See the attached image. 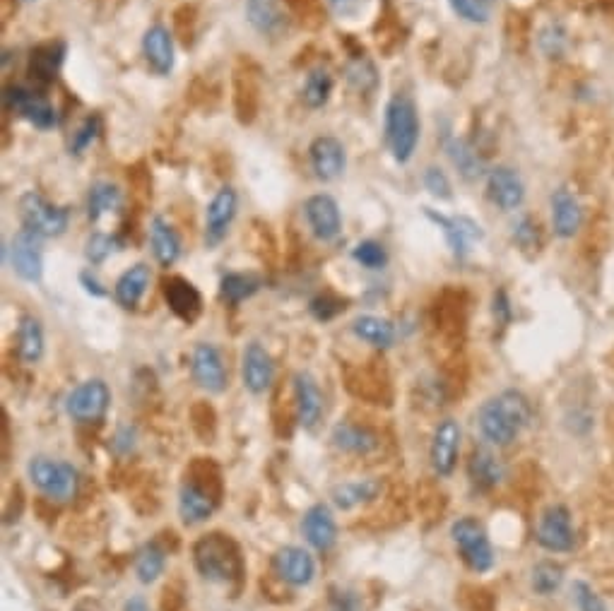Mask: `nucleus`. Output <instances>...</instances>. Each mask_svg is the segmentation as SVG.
<instances>
[{"mask_svg":"<svg viewBox=\"0 0 614 611\" xmlns=\"http://www.w3.org/2000/svg\"><path fill=\"white\" fill-rule=\"evenodd\" d=\"M506 477V467L497 453L489 448H477L470 458V479L477 489H497L501 479Z\"/></svg>","mask_w":614,"mask_h":611,"instance_id":"obj_29","label":"nucleus"},{"mask_svg":"<svg viewBox=\"0 0 614 611\" xmlns=\"http://www.w3.org/2000/svg\"><path fill=\"white\" fill-rule=\"evenodd\" d=\"M571 592H574V602L578 611H607L605 599H602L598 592L593 590V585H588L586 580H576Z\"/></svg>","mask_w":614,"mask_h":611,"instance_id":"obj_44","label":"nucleus"},{"mask_svg":"<svg viewBox=\"0 0 614 611\" xmlns=\"http://www.w3.org/2000/svg\"><path fill=\"white\" fill-rule=\"evenodd\" d=\"M39 241L41 236L22 229L20 234H15L13 246H10V260H13L15 272L32 284L41 282V275H44V255H41Z\"/></svg>","mask_w":614,"mask_h":611,"instance_id":"obj_14","label":"nucleus"},{"mask_svg":"<svg viewBox=\"0 0 614 611\" xmlns=\"http://www.w3.org/2000/svg\"><path fill=\"white\" fill-rule=\"evenodd\" d=\"M352 332L359 340L374 344L379 349H388L395 342V328L386 318L379 316H359L352 323Z\"/></svg>","mask_w":614,"mask_h":611,"instance_id":"obj_34","label":"nucleus"},{"mask_svg":"<svg viewBox=\"0 0 614 611\" xmlns=\"http://www.w3.org/2000/svg\"><path fill=\"white\" fill-rule=\"evenodd\" d=\"M304 215L318 241H333L340 236L342 215L333 195H311L304 205Z\"/></svg>","mask_w":614,"mask_h":611,"instance_id":"obj_12","label":"nucleus"},{"mask_svg":"<svg viewBox=\"0 0 614 611\" xmlns=\"http://www.w3.org/2000/svg\"><path fill=\"white\" fill-rule=\"evenodd\" d=\"M309 157L316 179L335 181L345 174L347 166L345 147H342V142L338 138H333V135H321V138L311 142Z\"/></svg>","mask_w":614,"mask_h":611,"instance_id":"obj_16","label":"nucleus"},{"mask_svg":"<svg viewBox=\"0 0 614 611\" xmlns=\"http://www.w3.org/2000/svg\"><path fill=\"white\" fill-rule=\"evenodd\" d=\"M123 611H150V607H147L143 597H131L126 602V607H123Z\"/></svg>","mask_w":614,"mask_h":611,"instance_id":"obj_52","label":"nucleus"},{"mask_svg":"<svg viewBox=\"0 0 614 611\" xmlns=\"http://www.w3.org/2000/svg\"><path fill=\"white\" fill-rule=\"evenodd\" d=\"M193 561H196L198 573L212 583H232L239 580L244 573V561H241L239 544L232 537L212 532V535L200 537L193 547Z\"/></svg>","mask_w":614,"mask_h":611,"instance_id":"obj_3","label":"nucleus"},{"mask_svg":"<svg viewBox=\"0 0 614 611\" xmlns=\"http://www.w3.org/2000/svg\"><path fill=\"white\" fill-rule=\"evenodd\" d=\"M564 583V568L557 561H540L535 563L533 573H530V585L533 592L540 597H549L559 590Z\"/></svg>","mask_w":614,"mask_h":611,"instance_id":"obj_37","label":"nucleus"},{"mask_svg":"<svg viewBox=\"0 0 614 611\" xmlns=\"http://www.w3.org/2000/svg\"><path fill=\"white\" fill-rule=\"evenodd\" d=\"M330 441L342 453L357 455V458H366L379 448V436L362 424H352V421H340L333 429Z\"/></svg>","mask_w":614,"mask_h":611,"instance_id":"obj_26","label":"nucleus"},{"mask_svg":"<svg viewBox=\"0 0 614 611\" xmlns=\"http://www.w3.org/2000/svg\"><path fill=\"white\" fill-rule=\"evenodd\" d=\"M301 530H304L306 542L316 551H330L338 542V522H335L330 508L323 506V503H316V506L306 510Z\"/></svg>","mask_w":614,"mask_h":611,"instance_id":"obj_22","label":"nucleus"},{"mask_svg":"<svg viewBox=\"0 0 614 611\" xmlns=\"http://www.w3.org/2000/svg\"><path fill=\"white\" fill-rule=\"evenodd\" d=\"M162 292L174 316H179L183 323H193L203 311V296L183 277H167L162 282Z\"/></svg>","mask_w":614,"mask_h":611,"instance_id":"obj_21","label":"nucleus"},{"mask_svg":"<svg viewBox=\"0 0 614 611\" xmlns=\"http://www.w3.org/2000/svg\"><path fill=\"white\" fill-rule=\"evenodd\" d=\"M419 116L417 106L405 94L393 97L386 106V145L398 164H407L417 150Z\"/></svg>","mask_w":614,"mask_h":611,"instance_id":"obj_4","label":"nucleus"},{"mask_svg":"<svg viewBox=\"0 0 614 611\" xmlns=\"http://www.w3.org/2000/svg\"><path fill=\"white\" fill-rule=\"evenodd\" d=\"M275 571L285 583L294 587H304L309 585L316 575L314 556L301 547H285L277 551Z\"/></svg>","mask_w":614,"mask_h":611,"instance_id":"obj_24","label":"nucleus"},{"mask_svg":"<svg viewBox=\"0 0 614 611\" xmlns=\"http://www.w3.org/2000/svg\"><path fill=\"white\" fill-rule=\"evenodd\" d=\"M5 106L39 130H51L58 126V114L49 99L27 90V87H8L5 90Z\"/></svg>","mask_w":614,"mask_h":611,"instance_id":"obj_10","label":"nucleus"},{"mask_svg":"<svg viewBox=\"0 0 614 611\" xmlns=\"http://www.w3.org/2000/svg\"><path fill=\"white\" fill-rule=\"evenodd\" d=\"M552 207V229L559 239H574L583 224V207L569 188H559L549 198Z\"/></svg>","mask_w":614,"mask_h":611,"instance_id":"obj_20","label":"nucleus"},{"mask_svg":"<svg viewBox=\"0 0 614 611\" xmlns=\"http://www.w3.org/2000/svg\"><path fill=\"white\" fill-rule=\"evenodd\" d=\"M63 58H66V44L63 41H49V44H39L29 58V73L37 77L39 82H53L61 70Z\"/></svg>","mask_w":614,"mask_h":611,"instance_id":"obj_31","label":"nucleus"},{"mask_svg":"<svg viewBox=\"0 0 614 611\" xmlns=\"http://www.w3.org/2000/svg\"><path fill=\"white\" fill-rule=\"evenodd\" d=\"M25 3H32V0H25Z\"/></svg>","mask_w":614,"mask_h":611,"instance_id":"obj_53","label":"nucleus"},{"mask_svg":"<svg viewBox=\"0 0 614 611\" xmlns=\"http://www.w3.org/2000/svg\"><path fill=\"white\" fill-rule=\"evenodd\" d=\"M422 181H424V188H427V191L432 193L434 198L448 200L453 195L451 193V181H448L446 171L439 169V166H427Z\"/></svg>","mask_w":614,"mask_h":611,"instance_id":"obj_45","label":"nucleus"},{"mask_svg":"<svg viewBox=\"0 0 614 611\" xmlns=\"http://www.w3.org/2000/svg\"><path fill=\"white\" fill-rule=\"evenodd\" d=\"M451 539L456 544L460 559H463L465 566L470 568L472 573H487L492 571L494 563H497V556H494V547L489 542L487 530L477 518H458L451 525Z\"/></svg>","mask_w":614,"mask_h":611,"instance_id":"obj_5","label":"nucleus"},{"mask_svg":"<svg viewBox=\"0 0 614 611\" xmlns=\"http://www.w3.org/2000/svg\"><path fill=\"white\" fill-rule=\"evenodd\" d=\"M487 195L499 210L516 212L525 200L523 179L511 166H494L487 174Z\"/></svg>","mask_w":614,"mask_h":611,"instance_id":"obj_13","label":"nucleus"},{"mask_svg":"<svg viewBox=\"0 0 614 611\" xmlns=\"http://www.w3.org/2000/svg\"><path fill=\"white\" fill-rule=\"evenodd\" d=\"M164 563H167V554L159 544L152 542L140 549L138 559H135V573H138L140 583H155L164 571Z\"/></svg>","mask_w":614,"mask_h":611,"instance_id":"obj_40","label":"nucleus"},{"mask_svg":"<svg viewBox=\"0 0 614 611\" xmlns=\"http://www.w3.org/2000/svg\"><path fill=\"white\" fill-rule=\"evenodd\" d=\"M222 496V477L220 467L210 460H200L191 467L186 482L181 484L179 494V513L183 522L196 525L205 522L220 506Z\"/></svg>","mask_w":614,"mask_h":611,"instance_id":"obj_2","label":"nucleus"},{"mask_svg":"<svg viewBox=\"0 0 614 611\" xmlns=\"http://www.w3.org/2000/svg\"><path fill=\"white\" fill-rule=\"evenodd\" d=\"M340 311H345V306H342L340 301H333L330 296H318V299L311 301V313H314L318 320L335 318Z\"/></svg>","mask_w":614,"mask_h":611,"instance_id":"obj_50","label":"nucleus"},{"mask_svg":"<svg viewBox=\"0 0 614 611\" xmlns=\"http://www.w3.org/2000/svg\"><path fill=\"white\" fill-rule=\"evenodd\" d=\"M191 373L193 381L203 390H208V393L217 395L224 393V388H227V366H224L220 349H217L215 344H196V349H193L191 354Z\"/></svg>","mask_w":614,"mask_h":611,"instance_id":"obj_11","label":"nucleus"},{"mask_svg":"<svg viewBox=\"0 0 614 611\" xmlns=\"http://www.w3.org/2000/svg\"><path fill=\"white\" fill-rule=\"evenodd\" d=\"M143 56L157 75H169L174 70L176 51L174 39L164 25H152L143 37Z\"/></svg>","mask_w":614,"mask_h":611,"instance_id":"obj_25","label":"nucleus"},{"mask_svg":"<svg viewBox=\"0 0 614 611\" xmlns=\"http://www.w3.org/2000/svg\"><path fill=\"white\" fill-rule=\"evenodd\" d=\"M241 378H244V385L253 395H263L265 390L273 385L275 364L273 359H270V354L265 352L258 342H251L249 347L244 349V359H241Z\"/></svg>","mask_w":614,"mask_h":611,"instance_id":"obj_18","label":"nucleus"},{"mask_svg":"<svg viewBox=\"0 0 614 611\" xmlns=\"http://www.w3.org/2000/svg\"><path fill=\"white\" fill-rule=\"evenodd\" d=\"M446 154L448 159H451L453 166L458 169V174L463 176L465 181H477L482 176L484 164L482 157L477 154L475 147L470 145L468 140H460V138H451L446 142Z\"/></svg>","mask_w":614,"mask_h":611,"instance_id":"obj_33","label":"nucleus"},{"mask_svg":"<svg viewBox=\"0 0 614 611\" xmlns=\"http://www.w3.org/2000/svg\"><path fill=\"white\" fill-rule=\"evenodd\" d=\"M150 243L157 263L162 268H171L181 255V239L174 227L164 217H155L150 224Z\"/></svg>","mask_w":614,"mask_h":611,"instance_id":"obj_30","label":"nucleus"},{"mask_svg":"<svg viewBox=\"0 0 614 611\" xmlns=\"http://www.w3.org/2000/svg\"><path fill=\"white\" fill-rule=\"evenodd\" d=\"M427 217L432 219L436 227L444 229L448 246H451V251L456 258H465L472 243L480 241L484 236L480 224L472 222L470 217H444V215H436L434 210H427Z\"/></svg>","mask_w":614,"mask_h":611,"instance_id":"obj_19","label":"nucleus"},{"mask_svg":"<svg viewBox=\"0 0 614 611\" xmlns=\"http://www.w3.org/2000/svg\"><path fill=\"white\" fill-rule=\"evenodd\" d=\"M150 280H152V272L145 263L133 265V268H128L126 272H123L114 287V296H116L118 306L128 308V311L138 308V304L143 301V296L147 292V287H150Z\"/></svg>","mask_w":614,"mask_h":611,"instance_id":"obj_28","label":"nucleus"},{"mask_svg":"<svg viewBox=\"0 0 614 611\" xmlns=\"http://www.w3.org/2000/svg\"><path fill=\"white\" fill-rule=\"evenodd\" d=\"M97 135H99V118L97 116L85 118V123L78 128V133L73 135V142H70V154L85 152L87 147L97 140Z\"/></svg>","mask_w":614,"mask_h":611,"instance_id":"obj_47","label":"nucleus"},{"mask_svg":"<svg viewBox=\"0 0 614 611\" xmlns=\"http://www.w3.org/2000/svg\"><path fill=\"white\" fill-rule=\"evenodd\" d=\"M246 15L251 25L268 37L285 32L289 22L282 0H246Z\"/></svg>","mask_w":614,"mask_h":611,"instance_id":"obj_27","label":"nucleus"},{"mask_svg":"<svg viewBox=\"0 0 614 611\" xmlns=\"http://www.w3.org/2000/svg\"><path fill=\"white\" fill-rule=\"evenodd\" d=\"M352 258L357 260V263L362 265V268H366V270H383V268H386V263H388L386 248H383L381 243L374 241V239L359 241L357 246H354Z\"/></svg>","mask_w":614,"mask_h":611,"instance_id":"obj_41","label":"nucleus"},{"mask_svg":"<svg viewBox=\"0 0 614 611\" xmlns=\"http://www.w3.org/2000/svg\"><path fill=\"white\" fill-rule=\"evenodd\" d=\"M330 611H362L357 592L352 590H333L330 592Z\"/></svg>","mask_w":614,"mask_h":611,"instance_id":"obj_49","label":"nucleus"},{"mask_svg":"<svg viewBox=\"0 0 614 611\" xmlns=\"http://www.w3.org/2000/svg\"><path fill=\"white\" fill-rule=\"evenodd\" d=\"M535 539L549 554H569L576 547V530L569 508L562 503L547 506L537 518Z\"/></svg>","mask_w":614,"mask_h":611,"instance_id":"obj_8","label":"nucleus"},{"mask_svg":"<svg viewBox=\"0 0 614 611\" xmlns=\"http://www.w3.org/2000/svg\"><path fill=\"white\" fill-rule=\"evenodd\" d=\"M29 479L46 498L66 503L78 494V470L63 460L34 458L27 467Z\"/></svg>","mask_w":614,"mask_h":611,"instance_id":"obj_6","label":"nucleus"},{"mask_svg":"<svg viewBox=\"0 0 614 611\" xmlns=\"http://www.w3.org/2000/svg\"><path fill=\"white\" fill-rule=\"evenodd\" d=\"M258 289H261V282L251 275H241V272H229V275L222 277V284H220L222 299L229 301V304H234V306L249 299V296L256 294Z\"/></svg>","mask_w":614,"mask_h":611,"instance_id":"obj_39","label":"nucleus"},{"mask_svg":"<svg viewBox=\"0 0 614 611\" xmlns=\"http://www.w3.org/2000/svg\"><path fill=\"white\" fill-rule=\"evenodd\" d=\"M448 5L460 20L472 22V25H484L489 20L487 0H448Z\"/></svg>","mask_w":614,"mask_h":611,"instance_id":"obj_42","label":"nucleus"},{"mask_svg":"<svg viewBox=\"0 0 614 611\" xmlns=\"http://www.w3.org/2000/svg\"><path fill=\"white\" fill-rule=\"evenodd\" d=\"M540 49L545 51L549 58L562 56L564 49H566V32H564V27L562 25H554V22H552V25L542 29Z\"/></svg>","mask_w":614,"mask_h":611,"instance_id":"obj_46","label":"nucleus"},{"mask_svg":"<svg viewBox=\"0 0 614 611\" xmlns=\"http://www.w3.org/2000/svg\"><path fill=\"white\" fill-rule=\"evenodd\" d=\"M294 402H297V417L304 429H314L323 417V393L311 373L299 371L294 376Z\"/></svg>","mask_w":614,"mask_h":611,"instance_id":"obj_23","label":"nucleus"},{"mask_svg":"<svg viewBox=\"0 0 614 611\" xmlns=\"http://www.w3.org/2000/svg\"><path fill=\"white\" fill-rule=\"evenodd\" d=\"M111 402V390L102 378H92V381L80 383L66 400V412L75 421L82 424H92L99 421L106 414Z\"/></svg>","mask_w":614,"mask_h":611,"instance_id":"obj_9","label":"nucleus"},{"mask_svg":"<svg viewBox=\"0 0 614 611\" xmlns=\"http://www.w3.org/2000/svg\"><path fill=\"white\" fill-rule=\"evenodd\" d=\"M460 455V424L456 419L439 421L432 438V467L439 477H451Z\"/></svg>","mask_w":614,"mask_h":611,"instance_id":"obj_15","label":"nucleus"},{"mask_svg":"<svg viewBox=\"0 0 614 611\" xmlns=\"http://www.w3.org/2000/svg\"><path fill=\"white\" fill-rule=\"evenodd\" d=\"M533 424V405L521 390H504L489 397L477 412V426L482 438L492 446H511Z\"/></svg>","mask_w":614,"mask_h":611,"instance_id":"obj_1","label":"nucleus"},{"mask_svg":"<svg viewBox=\"0 0 614 611\" xmlns=\"http://www.w3.org/2000/svg\"><path fill=\"white\" fill-rule=\"evenodd\" d=\"M17 354L25 364H37L44 357V330L34 316H22L17 323Z\"/></svg>","mask_w":614,"mask_h":611,"instance_id":"obj_32","label":"nucleus"},{"mask_svg":"<svg viewBox=\"0 0 614 611\" xmlns=\"http://www.w3.org/2000/svg\"><path fill=\"white\" fill-rule=\"evenodd\" d=\"M116 246H118L116 236H109V234H102V231H97V234H92L90 239H87L85 255L92 265H102L104 260L116 251Z\"/></svg>","mask_w":614,"mask_h":611,"instance_id":"obj_43","label":"nucleus"},{"mask_svg":"<svg viewBox=\"0 0 614 611\" xmlns=\"http://www.w3.org/2000/svg\"><path fill=\"white\" fill-rule=\"evenodd\" d=\"M513 239L521 248H535L537 246V224H533V219L521 217L516 224H513Z\"/></svg>","mask_w":614,"mask_h":611,"instance_id":"obj_48","label":"nucleus"},{"mask_svg":"<svg viewBox=\"0 0 614 611\" xmlns=\"http://www.w3.org/2000/svg\"><path fill=\"white\" fill-rule=\"evenodd\" d=\"M381 484L376 479H362V482H347L333 489V503L342 510H350L359 503L371 501V498L379 496Z\"/></svg>","mask_w":614,"mask_h":611,"instance_id":"obj_35","label":"nucleus"},{"mask_svg":"<svg viewBox=\"0 0 614 611\" xmlns=\"http://www.w3.org/2000/svg\"><path fill=\"white\" fill-rule=\"evenodd\" d=\"M121 207V191L109 181H97L90 188V195H87V217L92 222L102 219L109 212H114Z\"/></svg>","mask_w":614,"mask_h":611,"instance_id":"obj_36","label":"nucleus"},{"mask_svg":"<svg viewBox=\"0 0 614 611\" xmlns=\"http://www.w3.org/2000/svg\"><path fill=\"white\" fill-rule=\"evenodd\" d=\"M80 282H82V287H85V292H87V294H92V296H106V289L102 287V284H99L97 277L90 275V272H82V275H80Z\"/></svg>","mask_w":614,"mask_h":611,"instance_id":"obj_51","label":"nucleus"},{"mask_svg":"<svg viewBox=\"0 0 614 611\" xmlns=\"http://www.w3.org/2000/svg\"><path fill=\"white\" fill-rule=\"evenodd\" d=\"M487 3H492V0H487Z\"/></svg>","mask_w":614,"mask_h":611,"instance_id":"obj_54","label":"nucleus"},{"mask_svg":"<svg viewBox=\"0 0 614 611\" xmlns=\"http://www.w3.org/2000/svg\"><path fill=\"white\" fill-rule=\"evenodd\" d=\"M236 205H239V198H236L234 188L229 186L220 188L215 198L210 200L208 212H205V243L208 246H217L227 236L234 222Z\"/></svg>","mask_w":614,"mask_h":611,"instance_id":"obj_17","label":"nucleus"},{"mask_svg":"<svg viewBox=\"0 0 614 611\" xmlns=\"http://www.w3.org/2000/svg\"><path fill=\"white\" fill-rule=\"evenodd\" d=\"M20 219L25 229L41 239H53V236L66 234L68 229V210L49 203L44 195L29 191L20 198Z\"/></svg>","mask_w":614,"mask_h":611,"instance_id":"obj_7","label":"nucleus"},{"mask_svg":"<svg viewBox=\"0 0 614 611\" xmlns=\"http://www.w3.org/2000/svg\"><path fill=\"white\" fill-rule=\"evenodd\" d=\"M330 92H333V77L326 70H311L309 77L304 82V90H301V99L309 109H321L328 104Z\"/></svg>","mask_w":614,"mask_h":611,"instance_id":"obj_38","label":"nucleus"}]
</instances>
